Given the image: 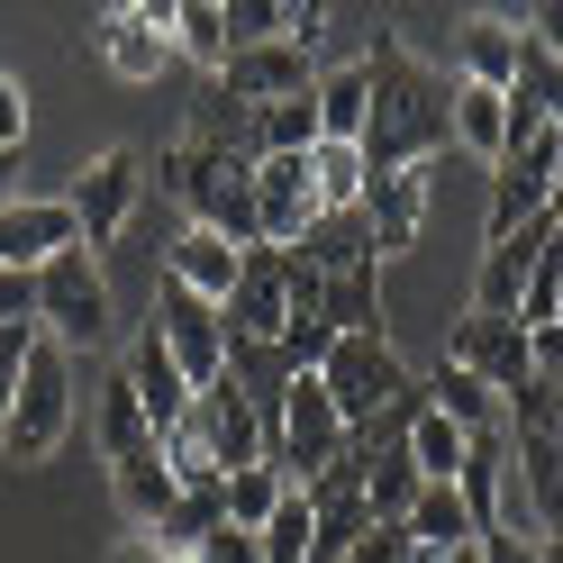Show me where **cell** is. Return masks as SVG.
Returning <instances> with one entry per match:
<instances>
[{
  "label": "cell",
  "mask_w": 563,
  "mask_h": 563,
  "mask_svg": "<svg viewBox=\"0 0 563 563\" xmlns=\"http://www.w3.org/2000/svg\"><path fill=\"white\" fill-rule=\"evenodd\" d=\"M364 164L373 173H409V164H437V146H454L445 136V110H454V74H437L428 55H409V37H391L382 27L373 55H364Z\"/></svg>",
  "instance_id": "obj_1"
},
{
  "label": "cell",
  "mask_w": 563,
  "mask_h": 563,
  "mask_svg": "<svg viewBox=\"0 0 563 563\" xmlns=\"http://www.w3.org/2000/svg\"><path fill=\"white\" fill-rule=\"evenodd\" d=\"M74 437V355L37 328V345H27V373L10 391V428H0V454L10 464H46V454Z\"/></svg>",
  "instance_id": "obj_2"
},
{
  "label": "cell",
  "mask_w": 563,
  "mask_h": 563,
  "mask_svg": "<svg viewBox=\"0 0 563 563\" xmlns=\"http://www.w3.org/2000/svg\"><path fill=\"white\" fill-rule=\"evenodd\" d=\"M319 391H328V409L345 418V437H373L382 418L400 409L409 364L391 355V336H336L328 364H319Z\"/></svg>",
  "instance_id": "obj_3"
},
{
  "label": "cell",
  "mask_w": 563,
  "mask_h": 563,
  "mask_svg": "<svg viewBox=\"0 0 563 563\" xmlns=\"http://www.w3.org/2000/svg\"><path fill=\"white\" fill-rule=\"evenodd\" d=\"M345 445H355V437H345V418L328 409L319 373H300L291 391H282V409L264 418V464H273L282 482H291V490H309V482H319Z\"/></svg>",
  "instance_id": "obj_4"
},
{
  "label": "cell",
  "mask_w": 563,
  "mask_h": 563,
  "mask_svg": "<svg viewBox=\"0 0 563 563\" xmlns=\"http://www.w3.org/2000/svg\"><path fill=\"white\" fill-rule=\"evenodd\" d=\"M37 328L64 345V355H91V345H110V282H100V255L82 245H64V255L37 264Z\"/></svg>",
  "instance_id": "obj_5"
},
{
  "label": "cell",
  "mask_w": 563,
  "mask_h": 563,
  "mask_svg": "<svg viewBox=\"0 0 563 563\" xmlns=\"http://www.w3.org/2000/svg\"><path fill=\"white\" fill-rule=\"evenodd\" d=\"M136 191H146V164H136V146H100V155L74 173L64 209H74V228H82V255H100V245H119V236H128Z\"/></svg>",
  "instance_id": "obj_6"
},
{
  "label": "cell",
  "mask_w": 563,
  "mask_h": 563,
  "mask_svg": "<svg viewBox=\"0 0 563 563\" xmlns=\"http://www.w3.org/2000/svg\"><path fill=\"white\" fill-rule=\"evenodd\" d=\"M155 345L183 364L191 391H200V382H219L228 373V319H219V300H200V291H183V282L155 273Z\"/></svg>",
  "instance_id": "obj_7"
},
{
  "label": "cell",
  "mask_w": 563,
  "mask_h": 563,
  "mask_svg": "<svg viewBox=\"0 0 563 563\" xmlns=\"http://www.w3.org/2000/svg\"><path fill=\"white\" fill-rule=\"evenodd\" d=\"M554 164H563V136H554V128L518 136V146L490 164V245L545 219V200H554Z\"/></svg>",
  "instance_id": "obj_8"
},
{
  "label": "cell",
  "mask_w": 563,
  "mask_h": 563,
  "mask_svg": "<svg viewBox=\"0 0 563 563\" xmlns=\"http://www.w3.org/2000/svg\"><path fill=\"white\" fill-rule=\"evenodd\" d=\"M219 319H228L236 345H273L291 328V255L282 245H245L236 255V291L219 300Z\"/></svg>",
  "instance_id": "obj_9"
},
{
  "label": "cell",
  "mask_w": 563,
  "mask_h": 563,
  "mask_svg": "<svg viewBox=\"0 0 563 563\" xmlns=\"http://www.w3.org/2000/svg\"><path fill=\"white\" fill-rule=\"evenodd\" d=\"M183 428L200 437V454H209V464H219V482H228V473H245V464H264V409L245 400L228 373L191 391V418H183Z\"/></svg>",
  "instance_id": "obj_10"
},
{
  "label": "cell",
  "mask_w": 563,
  "mask_h": 563,
  "mask_svg": "<svg viewBox=\"0 0 563 563\" xmlns=\"http://www.w3.org/2000/svg\"><path fill=\"white\" fill-rule=\"evenodd\" d=\"M445 364H464V373L490 382L500 400L518 391V382H537V373H527V328H518V319H490V309H464V319H454Z\"/></svg>",
  "instance_id": "obj_11"
},
{
  "label": "cell",
  "mask_w": 563,
  "mask_h": 563,
  "mask_svg": "<svg viewBox=\"0 0 563 563\" xmlns=\"http://www.w3.org/2000/svg\"><path fill=\"white\" fill-rule=\"evenodd\" d=\"M100 64L119 82H164L173 74V10H146V0H119L100 19Z\"/></svg>",
  "instance_id": "obj_12"
},
{
  "label": "cell",
  "mask_w": 563,
  "mask_h": 563,
  "mask_svg": "<svg viewBox=\"0 0 563 563\" xmlns=\"http://www.w3.org/2000/svg\"><path fill=\"white\" fill-rule=\"evenodd\" d=\"M428 200H437V164H409V173H373V191H364L373 264H382V255H409V245H418V228H428Z\"/></svg>",
  "instance_id": "obj_13"
},
{
  "label": "cell",
  "mask_w": 563,
  "mask_h": 563,
  "mask_svg": "<svg viewBox=\"0 0 563 563\" xmlns=\"http://www.w3.org/2000/svg\"><path fill=\"white\" fill-rule=\"evenodd\" d=\"M219 91H236L245 110H264V100H300V91H319V64H309L291 37L282 46H245L219 64Z\"/></svg>",
  "instance_id": "obj_14"
},
{
  "label": "cell",
  "mask_w": 563,
  "mask_h": 563,
  "mask_svg": "<svg viewBox=\"0 0 563 563\" xmlns=\"http://www.w3.org/2000/svg\"><path fill=\"white\" fill-rule=\"evenodd\" d=\"M309 219H319L309 155H273V164H255V228H264V245H300Z\"/></svg>",
  "instance_id": "obj_15"
},
{
  "label": "cell",
  "mask_w": 563,
  "mask_h": 563,
  "mask_svg": "<svg viewBox=\"0 0 563 563\" xmlns=\"http://www.w3.org/2000/svg\"><path fill=\"white\" fill-rule=\"evenodd\" d=\"M64 245H82V228H74L64 200H0V264L10 273H37L46 255H64Z\"/></svg>",
  "instance_id": "obj_16"
},
{
  "label": "cell",
  "mask_w": 563,
  "mask_h": 563,
  "mask_svg": "<svg viewBox=\"0 0 563 563\" xmlns=\"http://www.w3.org/2000/svg\"><path fill=\"white\" fill-rule=\"evenodd\" d=\"M545 245H563L545 219L537 228H518L500 245H482V273H473V309H490V319H518V291H527V273H537Z\"/></svg>",
  "instance_id": "obj_17"
},
{
  "label": "cell",
  "mask_w": 563,
  "mask_h": 563,
  "mask_svg": "<svg viewBox=\"0 0 563 563\" xmlns=\"http://www.w3.org/2000/svg\"><path fill=\"white\" fill-rule=\"evenodd\" d=\"M119 373L136 382V400H146V428H155V437H173V428L191 418V382H183V364L155 345V328L128 345V364H119Z\"/></svg>",
  "instance_id": "obj_18"
},
{
  "label": "cell",
  "mask_w": 563,
  "mask_h": 563,
  "mask_svg": "<svg viewBox=\"0 0 563 563\" xmlns=\"http://www.w3.org/2000/svg\"><path fill=\"white\" fill-rule=\"evenodd\" d=\"M509 74H518V19L509 10H473L464 37H454V82L509 91Z\"/></svg>",
  "instance_id": "obj_19"
},
{
  "label": "cell",
  "mask_w": 563,
  "mask_h": 563,
  "mask_svg": "<svg viewBox=\"0 0 563 563\" xmlns=\"http://www.w3.org/2000/svg\"><path fill=\"white\" fill-rule=\"evenodd\" d=\"M110 490H119V509H128V527H136V537H155V527H164V509L183 500V482H173L164 445H136V454H119V464H110Z\"/></svg>",
  "instance_id": "obj_20"
},
{
  "label": "cell",
  "mask_w": 563,
  "mask_h": 563,
  "mask_svg": "<svg viewBox=\"0 0 563 563\" xmlns=\"http://www.w3.org/2000/svg\"><path fill=\"white\" fill-rule=\"evenodd\" d=\"M164 282H183V291H200V300H228L236 291V245L219 236V228H183V236H173L164 245Z\"/></svg>",
  "instance_id": "obj_21"
},
{
  "label": "cell",
  "mask_w": 563,
  "mask_h": 563,
  "mask_svg": "<svg viewBox=\"0 0 563 563\" xmlns=\"http://www.w3.org/2000/svg\"><path fill=\"white\" fill-rule=\"evenodd\" d=\"M418 391H428V409H437V418H454L464 437H500V428H509L500 391H490V382H473L464 364H445V355H437V373L418 382Z\"/></svg>",
  "instance_id": "obj_22"
},
{
  "label": "cell",
  "mask_w": 563,
  "mask_h": 563,
  "mask_svg": "<svg viewBox=\"0 0 563 563\" xmlns=\"http://www.w3.org/2000/svg\"><path fill=\"white\" fill-rule=\"evenodd\" d=\"M245 136H255V110H245L236 91L200 82V100H191V128H183V146L219 155V164H255V155H245Z\"/></svg>",
  "instance_id": "obj_23"
},
{
  "label": "cell",
  "mask_w": 563,
  "mask_h": 563,
  "mask_svg": "<svg viewBox=\"0 0 563 563\" xmlns=\"http://www.w3.org/2000/svg\"><path fill=\"white\" fill-rule=\"evenodd\" d=\"M445 136L482 164L509 155V91H482V82H454V110H445Z\"/></svg>",
  "instance_id": "obj_24"
},
{
  "label": "cell",
  "mask_w": 563,
  "mask_h": 563,
  "mask_svg": "<svg viewBox=\"0 0 563 563\" xmlns=\"http://www.w3.org/2000/svg\"><path fill=\"white\" fill-rule=\"evenodd\" d=\"M400 537H409V554H454V545H473V509H464V490H454V482H428V490L409 500Z\"/></svg>",
  "instance_id": "obj_25"
},
{
  "label": "cell",
  "mask_w": 563,
  "mask_h": 563,
  "mask_svg": "<svg viewBox=\"0 0 563 563\" xmlns=\"http://www.w3.org/2000/svg\"><path fill=\"white\" fill-rule=\"evenodd\" d=\"M319 319H328L336 336H391V328H382V264L328 273V282H319Z\"/></svg>",
  "instance_id": "obj_26"
},
{
  "label": "cell",
  "mask_w": 563,
  "mask_h": 563,
  "mask_svg": "<svg viewBox=\"0 0 563 563\" xmlns=\"http://www.w3.org/2000/svg\"><path fill=\"white\" fill-rule=\"evenodd\" d=\"M291 255H300L309 273H355V264H373V228H364V209H319Z\"/></svg>",
  "instance_id": "obj_27"
},
{
  "label": "cell",
  "mask_w": 563,
  "mask_h": 563,
  "mask_svg": "<svg viewBox=\"0 0 563 563\" xmlns=\"http://www.w3.org/2000/svg\"><path fill=\"white\" fill-rule=\"evenodd\" d=\"M454 490H464V509H473V537H490V527H500V490H509V428L500 437H473Z\"/></svg>",
  "instance_id": "obj_28"
},
{
  "label": "cell",
  "mask_w": 563,
  "mask_h": 563,
  "mask_svg": "<svg viewBox=\"0 0 563 563\" xmlns=\"http://www.w3.org/2000/svg\"><path fill=\"white\" fill-rule=\"evenodd\" d=\"M309 146H319V100H264V110H255V136H245V155H255V164H273V155H309Z\"/></svg>",
  "instance_id": "obj_29"
},
{
  "label": "cell",
  "mask_w": 563,
  "mask_h": 563,
  "mask_svg": "<svg viewBox=\"0 0 563 563\" xmlns=\"http://www.w3.org/2000/svg\"><path fill=\"white\" fill-rule=\"evenodd\" d=\"M91 437H100V454H136V445H155V428H146V400H136V382L128 373H110L100 382V409H91Z\"/></svg>",
  "instance_id": "obj_30"
},
{
  "label": "cell",
  "mask_w": 563,
  "mask_h": 563,
  "mask_svg": "<svg viewBox=\"0 0 563 563\" xmlns=\"http://www.w3.org/2000/svg\"><path fill=\"white\" fill-rule=\"evenodd\" d=\"M219 527H228V509H219V490H183V500L164 509V527H155L146 545H155L164 563H191V554H200L209 537H219Z\"/></svg>",
  "instance_id": "obj_31"
},
{
  "label": "cell",
  "mask_w": 563,
  "mask_h": 563,
  "mask_svg": "<svg viewBox=\"0 0 563 563\" xmlns=\"http://www.w3.org/2000/svg\"><path fill=\"white\" fill-rule=\"evenodd\" d=\"M228 173H245V164H219V155H200V146H183V136H173V146L155 155V191H164V200H183L191 219H200V200L219 191Z\"/></svg>",
  "instance_id": "obj_32"
},
{
  "label": "cell",
  "mask_w": 563,
  "mask_h": 563,
  "mask_svg": "<svg viewBox=\"0 0 563 563\" xmlns=\"http://www.w3.org/2000/svg\"><path fill=\"white\" fill-rule=\"evenodd\" d=\"M319 136L328 146H355L364 136V100H373V82H364V64H336V74H319Z\"/></svg>",
  "instance_id": "obj_33"
},
{
  "label": "cell",
  "mask_w": 563,
  "mask_h": 563,
  "mask_svg": "<svg viewBox=\"0 0 563 563\" xmlns=\"http://www.w3.org/2000/svg\"><path fill=\"white\" fill-rule=\"evenodd\" d=\"M309 191H319V209H364V191H373V164H364V146H309Z\"/></svg>",
  "instance_id": "obj_34"
},
{
  "label": "cell",
  "mask_w": 563,
  "mask_h": 563,
  "mask_svg": "<svg viewBox=\"0 0 563 563\" xmlns=\"http://www.w3.org/2000/svg\"><path fill=\"white\" fill-rule=\"evenodd\" d=\"M173 55H191L209 82H219V64H228V19H219V0H173Z\"/></svg>",
  "instance_id": "obj_35"
},
{
  "label": "cell",
  "mask_w": 563,
  "mask_h": 563,
  "mask_svg": "<svg viewBox=\"0 0 563 563\" xmlns=\"http://www.w3.org/2000/svg\"><path fill=\"white\" fill-rule=\"evenodd\" d=\"M200 228H219L236 255H245V245H264V228H255V164H245V173H228V183L200 200Z\"/></svg>",
  "instance_id": "obj_36"
},
{
  "label": "cell",
  "mask_w": 563,
  "mask_h": 563,
  "mask_svg": "<svg viewBox=\"0 0 563 563\" xmlns=\"http://www.w3.org/2000/svg\"><path fill=\"white\" fill-rule=\"evenodd\" d=\"M309 527H319V518H309V490H282L273 518L255 527V554L264 563H309Z\"/></svg>",
  "instance_id": "obj_37"
},
{
  "label": "cell",
  "mask_w": 563,
  "mask_h": 563,
  "mask_svg": "<svg viewBox=\"0 0 563 563\" xmlns=\"http://www.w3.org/2000/svg\"><path fill=\"white\" fill-rule=\"evenodd\" d=\"M282 490H291V482H282L273 464H245V473H228V482H219V509H228V527H245V537H255V527L273 518Z\"/></svg>",
  "instance_id": "obj_38"
},
{
  "label": "cell",
  "mask_w": 563,
  "mask_h": 563,
  "mask_svg": "<svg viewBox=\"0 0 563 563\" xmlns=\"http://www.w3.org/2000/svg\"><path fill=\"white\" fill-rule=\"evenodd\" d=\"M418 490H428V482L409 473V454H373V473H364V509H373V527H400Z\"/></svg>",
  "instance_id": "obj_39"
},
{
  "label": "cell",
  "mask_w": 563,
  "mask_h": 563,
  "mask_svg": "<svg viewBox=\"0 0 563 563\" xmlns=\"http://www.w3.org/2000/svg\"><path fill=\"white\" fill-rule=\"evenodd\" d=\"M27 345H37V328H27V319L0 328V428H10V391H19V373H27Z\"/></svg>",
  "instance_id": "obj_40"
},
{
  "label": "cell",
  "mask_w": 563,
  "mask_h": 563,
  "mask_svg": "<svg viewBox=\"0 0 563 563\" xmlns=\"http://www.w3.org/2000/svg\"><path fill=\"white\" fill-rule=\"evenodd\" d=\"M27 146V82L0 64V155H19Z\"/></svg>",
  "instance_id": "obj_41"
},
{
  "label": "cell",
  "mask_w": 563,
  "mask_h": 563,
  "mask_svg": "<svg viewBox=\"0 0 563 563\" xmlns=\"http://www.w3.org/2000/svg\"><path fill=\"white\" fill-rule=\"evenodd\" d=\"M527 373H537L545 391H563V319H554V328H537V336H527Z\"/></svg>",
  "instance_id": "obj_42"
},
{
  "label": "cell",
  "mask_w": 563,
  "mask_h": 563,
  "mask_svg": "<svg viewBox=\"0 0 563 563\" xmlns=\"http://www.w3.org/2000/svg\"><path fill=\"white\" fill-rule=\"evenodd\" d=\"M10 319L37 328V273H10V264H0V328H10Z\"/></svg>",
  "instance_id": "obj_43"
},
{
  "label": "cell",
  "mask_w": 563,
  "mask_h": 563,
  "mask_svg": "<svg viewBox=\"0 0 563 563\" xmlns=\"http://www.w3.org/2000/svg\"><path fill=\"white\" fill-rule=\"evenodd\" d=\"M518 27H527V37H537V46L563 64V0H537V10H518Z\"/></svg>",
  "instance_id": "obj_44"
},
{
  "label": "cell",
  "mask_w": 563,
  "mask_h": 563,
  "mask_svg": "<svg viewBox=\"0 0 563 563\" xmlns=\"http://www.w3.org/2000/svg\"><path fill=\"white\" fill-rule=\"evenodd\" d=\"M482 563H537V537H518V527H490V537H473Z\"/></svg>",
  "instance_id": "obj_45"
},
{
  "label": "cell",
  "mask_w": 563,
  "mask_h": 563,
  "mask_svg": "<svg viewBox=\"0 0 563 563\" xmlns=\"http://www.w3.org/2000/svg\"><path fill=\"white\" fill-rule=\"evenodd\" d=\"M345 563H409V537H400V527H373V537L345 554Z\"/></svg>",
  "instance_id": "obj_46"
},
{
  "label": "cell",
  "mask_w": 563,
  "mask_h": 563,
  "mask_svg": "<svg viewBox=\"0 0 563 563\" xmlns=\"http://www.w3.org/2000/svg\"><path fill=\"white\" fill-rule=\"evenodd\" d=\"M110 563H164V554H155V545H146V537H128V545H119V554H110Z\"/></svg>",
  "instance_id": "obj_47"
},
{
  "label": "cell",
  "mask_w": 563,
  "mask_h": 563,
  "mask_svg": "<svg viewBox=\"0 0 563 563\" xmlns=\"http://www.w3.org/2000/svg\"><path fill=\"white\" fill-rule=\"evenodd\" d=\"M545 228L563 236V164H554V200H545Z\"/></svg>",
  "instance_id": "obj_48"
},
{
  "label": "cell",
  "mask_w": 563,
  "mask_h": 563,
  "mask_svg": "<svg viewBox=\"0 0 563 563\" xmlns=\"http://www.w3.org/2000/svg\"><path fill=\"white\" fill-rule=\"evenodd\" d=\"M409 563H482L473 545H454V554H409Z\"/></svg>",
  "instance_id": "obj_49"
},
{
  "label": "cell",
  "mask_w": 563,
  "mask_h": 563,
  "mask_svg": "<svg viewBox=\"0 0 563 563\" xmlns=\"http://www.w3.org/2000/svg\"><path fill=\"white\" fill-rule=\"evenodd\" d=\"M537 563H563V537H537Z\"/></svg>",
  "instance_id": "obj_50"
},
{
  "label": "cell",
  "mask_w": 563,
  "mask_h": 563,
  "mask_svg": "<svg viewBox=\"0 0 563 563\" xmlns=\"http://www.w3.org/2000/svg\"><path fill=\"white\" fill-rule=\"evenodd\" d=\"M554 136H563V119H554Z\"/></svg>",
  "instance_id": "obj_51"
}]
</instances>
